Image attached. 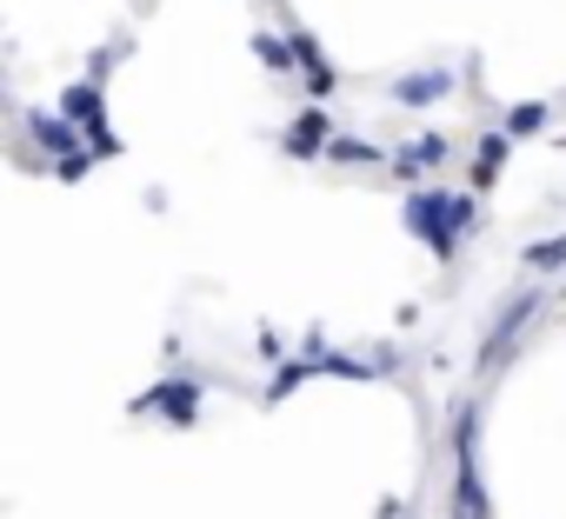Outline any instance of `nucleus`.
Segmentation results:
<instances>
[{
	"instance_id": "f3484780",
	"label": "nucleus",
	"mask_w": 566,
	"mask_h": 519,
	"mask_svg": "<svg viewBox=\"0 0 566 519\" xmlns=\"http://www.w3.org/2000/svg\"><path fill=\"white\" fill-rule=\"evenodd\" d=\"M94 160H101L94 147H81V153H61V160H54V180H67V187H74V180H87V167H94Z\"/></svg>"
},
{
	"instance_id": "a211bd4d",
	"label": "nucleus",
	"mask_w": 566,
	"mask_h": 519,
	"mask_svg": "<svg viewBox=\"0 0 566 519\" xmlns=\"http://www.w3.org/2000/svg\"><path fill=\"white\" fill-rule=\"evenodd\" d=\"M260 360H266V367H280V360H294L287 347H280V333H273V327H260Z\"/></svg>"
},
{
	"instance_id": "39448f33",
	"label": "nucleus",
	"mask_w": 566,
	"mask_h": 519,
	"mask_svg": "<svg viewBox=\"0 0 566 519\" xmlns=\"http://www.w3.org/2000/svg\"><path fill=\"white\" fill-rule=\"evenodd\" d=\"M340 127L327 120V100H314L287 134H280V153H287V160H327V140H334Z\"/></svg>"
},
{
	"instance_id": "20e7f679",
	"label": "nucleus",
	"mask_w": 566,
	"mask_h": 519,
	"mask_svg": "<svg viewBox=\"0 0 566 519\" xmlns=\"http://www.w3.org/2000/svg\"><path fill=\"white\" fill-rule=\"evenodd\" d=\"M200 406H207V386L193 373H167V380H154L147 393L127 400L134 420H167V426H200Z\"/></svg>"
},
{
	"instance_id": "f8f14e48",
	"label": "nucleus",
	"mask_w": 566,
	"mask_h": 519,
	"mask_svg": "<svg viewBox=\"0 0 566 519\" xmlns=\"http://www.w3.org/2000/svg\"><path fill=\"white\" fill-rule=\"evenodd\" d=\"M506 153H513V134H506V127H500V134H480V153H473V167H467V173H473V193H486V187L506 173Z\"/></svg>"
},
{
	"instance_id": "7ed1b4c3",
	"label": "nucleus",
	"mask_w": 566,
	"mask_h": 519,
	"mask_svg": "<svg viewBox=\"0 0 566 519\" xmlns=\"http://www.w3.org/2000/svg\"><path fill=\"white\" fill-rule=\"evenodd\" d=\"M546 314V294L539 287H520V294H506V307L493 314V327L480 333V353H473V373L486 380V373H500L513 353H520V340H526V327Z\"/></svg>"
},
{
	"instance_id": "2eb2a0df",
	"label": "nucleus",
	"mask_w": 566,
	"mask_h": 519,
	"mask_svg": "<svg viewBox=\"0 0 566 519\" xmlns=\"http://www.w3.org/2000/svg\"><path fill=\"white\" fill-rule=\"evenodd\" d=\"M559 267H566V233L526 246V274H533V280H539V274H559Z\"/></svg>"
},
{
	"instance_id": "4468645a",
	"label": "nucleus",
	"mask_w": 566,
	"mask_h": 519,
	"mask_svg": "<svg viewBox=\"0 0 566 519\" xmlns=\"http://www.w3.org/2000/svg\"><path fill=\"white\" fill-rule=\"evenodd\" d=\"M307 380H314V367H307L301 353H294V360H280V367H273V380H266V406H280V400H287L294 386H307Z\"/></svg>"
},
{
	"instance_id": "423d86ee",
	"label": "nucleus",
	"mask_w": 566,
	"mask_h": 519,
	"mask_svg": "<svg viewBox=\"0 0 566 519\" xmlns=\"http://www.w3.org/2000/svg\"><path fill=\"white\" fill-rule=\"evenodd\" d=\"M28 134H34V147H41L48 160L81 153V140H87V127H81V120H67L61 107H28Z\"/></svg>"
},
{
	"instance_id": "6e6552de",
	"label": "nucleus",
	"mask_w": 566,
	"mask_h": 519,
	"mask_svg": "<svg viewBox=\"0 0 566 519\" xmlns=\"http://www.w3.org/2000/svg\"><path fill=\"white\" fill-rule=\"evenodd\" d=\"M447 160H453V140H447V134H413L407 147H394V173H407V180L440 173Z\"/></svg>"
},
{
	"instance_id": "0eeeda50",
	"label": "nucleus",
	"mask_w": 566,
	"mask_h": 519,
	"mask_svg": "<svg viewBox=\"0 0 566 519\" xmlns=\"http://www.w3.org/2000/svg\"><path fill=\"white\" fill-rule=\"evenodd\" d=\"M447 94H453V74H447V67H413V74H400V81L387 87L394 107H440Z\"/></svg>"
},
{
	"instance_id": "ddd939ff",
	"label": "nucleus",
	"mask_w": 566,
	"mask_h": 519,
	"mask_svg": "<svg viewBox=\"0 0 566 519\" xmlns=\"http://www.w3.org/2000/svg\"><path fill=\"white\" fill-rule=\"evenodd\" d=\"M546 120H553V107H546V100H520V107H506V120H500V127H506L513 140H533V134H546Z\"/></svg>"
},
{
	"instance_id": "dca6fc26",
	"label": "nucleus",
	"mask_w": 566,
	"mask_h": 519,
	"mask_svg": "<svg viewBox=\"0 0 566 519\" xmlns=\"http://www.w3.org/2000/svg\"><path fill=\"white\" fill-rule=\"evenodd\" d=\"M87 147H94V153H101V160H120V153H127V140H120V134H114V120H107V114H101V120H94V127H87Z\"/></svg>"
},
{
	"instance_id": "f03ea898",
	"label": "nucleus",
	"mask_w": 566,
	"mask_h": 519,
	"mask_svg": "<svg viewBox=\"0 0 566 519\" xmlns=\"http://www.w3.org/2000/svg\"><path fill=\"white\" fill-rule=\"evenodd\" d=\"M447 459H453L447 512H453V519H493V499H486V479H480V400H460V406H453Z\"/></svg>"
},
{
	"instance_id": "9b49d317",
	"label": "nucleus",
	"mask_w": 566,
	"mask_h": 519,
	"mask_svg": "<svg viewBox=\"0 0 566 519\" xmlns=\"http://www.w3.org/2000/svg\"><path fill=\"white\" fill-rule=\"evenodd\" d=\"M327 160L334 167H394V153L380 140H367V134H334L327 140Z\"/></svg>"
},
{
	"instance_id": "1a4fd4ad",
	"label": "nucleus",
	"mask_w": 566,
	"mask_h": 519,
	"mask_svg": "<svg viewBox=\"0 0 566 519\" xmlns=\"http://www.w3.org/2000/svg\"><path fill=\"white\" fill-rule=\"evenodd\" d=\"M247 47H253V61H260L266 74H301L294 34H266V28H253V34H247Z\"/></svg>"
},
{
	"instance_id": "f257e3e1",
	"label": "nucleus",
	"mask_w": 566,
	"mask_h": 519,
	"mask_svg": "<svg viewBox=\"0 0 566 519\" xmlns=\"http://www.w3.org/2000/svg\"><path fill=\"white\" fill-rule=\"evenodd\" d=\"M400 226L440 260V267H453L460 246H467V233L480 226V193L473 187L467 193H453V187H413L400 200Z\"/></svg>"
},
{
	"instance_id": "9d476101",
	"label": "nucleus",
	"mask_w": 566,
	"mask_h": 519,
	"mask_svg": "<svg viewBox=\"0 0 566 519\" xmlns=\"http://www.w3.org/2000/svg\"><path fill=\"white\" fill-rule=\"evenodd\" d=\"M54 107H61L67 120H81V127H94V120L107 114V87H101V81L87 74V81H74V87H61V100H54Z\"/></svg>"
}]
</instances>
